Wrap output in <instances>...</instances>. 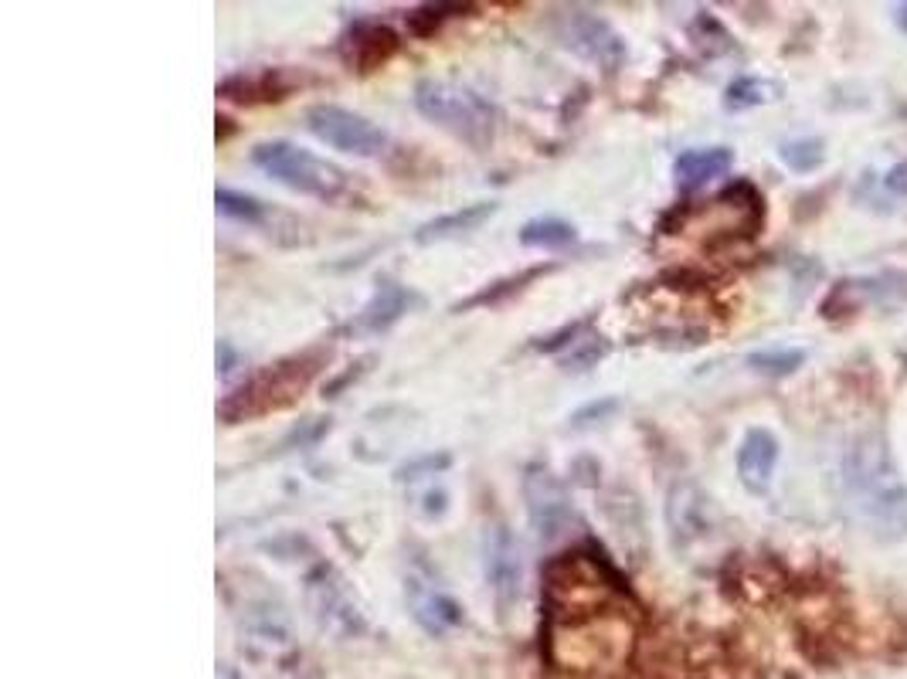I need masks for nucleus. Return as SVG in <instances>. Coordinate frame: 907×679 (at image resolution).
<instances>
[{"mask_svg": "<svg viewBox=\"0 0 907 679\" xmlns=\"http://www.w3.org/2000/svg\"><path fill=\"white\" fill-rule=\"evenodd\" d=\"M843 486L853 513L880 540L907 534V486L891 449L877 432L853 438L843 459Z\"/></svg>", "mask_w": 907, "mask_h": 679, "instance_id": "1", "label": "nucleus"}, {"mask_svg": "<svg viewBox=\"0 0 907 679\" xmlns=\"http://www.w3.org/2000/svg\"><path fill=\"white\" fill-rule=\"evenodd\" d=\"M330 350L313 347L303 350V354L293 357H282L276 364L262 367L248 377L245 384H238L235 391L225 394L218 405V418L225 425H242V421L272 415V411H282L289 405H296V398L303 394L310 384L316 381V374L327 367Z\"/></svg>", "mask_w": 907, "mask_h": 679, "instance_id": "2", "label": "nucleus"}, {"mask_svg": "<svg viewBox=\"0 0 907 679\" xmlns=\"http://www.w3.org/2000/svg\"><path fill=\"white\" fill-rule=\"evenodd\" d=\"M415 109L439 130L469 143L473 150L493 143L500 113L486 96L452 79H422L415 85Z\"/></svg>", "mask_w": 907, "mask_h": 679, "instance_id": "3", "label": "nucleus"}, {"mask_svg": "<svg viewBox=\"0 0 907 679\" xmlns=\"http://www.w3.org/2000/svg\"><path fill=\"white\" fill-rule=\"evenodd\" d=\"M252 163L262 170L265 177H272L276 184L289 187L296 194L316 197V201H344L354 191L350 174L337 163L316 157V153L303 150V146L289 143V140H269L259 143L252 150Z\"/></svg>", "mask_w": 907, "mask_h": 679, "instance_id": "4", "label": "nucleus"}, {"mask_svg": "<svg viewBox=\"0 0 907 679\" xmlns=\"http://www.w3.org/2000/svg\"><path fill=\"white\" fill-rule=\"evenodd\" d=\"M303 601H306V612L316 622V629L327 632L330 639L347 642V639H361L367 632V615L361 601H357L347 578L333 564L320 561L306 571Z\"/></svg>", "mask_w": 907, "mask_h": 679, "instance_id": "5", "label": "nucleus"}, {"mask_svg": "<svg viewBox=\"0 0 907 679\" xmlns=\"http://www.w3.org/2000/svg\"><path fill=\"white\" fill-rule=\"evenodd\" d=\"M554 34L568 51H575L578 58L598 65L602 72H619L622 62H626V41L622 34L612 28L605 17H598L585 7H568V11H558L554 17Z\"/></svg>", "mask_w": 907, "mask_h": 679, "instance_id": "6", "label": "nucleus"}, {"mask_svg": "<svg viewBox=\"0 0 907 679\" xmlns=\"http://www.w3.org/2000/svg\"><path fill=\"white\" fill-rule=\"evenodd\" d=\"M306 130L320 143L340 153H354V157H378L388 146V133L381 126H374L371 119L354 113V109L333 106V102L306 109Z\"/></svg>", "mask_w": 907, "mask_h": 679, "instance_id": "7", "label": "nucleus"}, {"mask_svg": "<svg viewBox=\"0 0 907 679\" xmlns=\"http://www.w3.org/2000/svg\"><path fill=\"white\" fill-rule=\"evenodd\" d=\"M524 506H527V520L534 527V534L554 544L571 530L575 523V506H571V493L568 486L554 476L551 469L541 466V462H530L524 469Z\"/></svg>", "mask_w": 907, "mask_h": 679, "instance_id": "8", "label": "nucleus"}, {"mask_svg": "<svg viewBox=\"0 0 907 679\" xmlns=\"http://www.w3.org/2000/svg\"><path fill=\"white\" fill-rule=\"evenodd\" d=\"M483 574L493 591V601L500 615H510V608L520 601L524 591V561H520V544L510 534L507 523H493L483 534Z\"/></svg>", "mask_w": 907, "mask_h": 679, "instance_id": "9", "label": "nucleus"}, {"mask_svg": "<svg viewBox=\"0 0 907 679\" xmlns=\"http://www.w3.org/2000/svg\"><path fill=\"white\" fill-rule=\"evenodd\" d=\"M714 500L693 479H680L666 493V527L677 550H687L714 534Z\"/></svg>", "mask_w": 907, "mask_h": 679, "instance_id": "10", "label": "nucleus"}, {"mask_svg": "<svg viewBox=\"0 0 907 679\" xmlns=\"http://www.w3.org/2000/svg\"><path fill=\"white\" fill-rule=\"evenodd\" d=\"M405 598L412 605L415 622L429 635H446L462 625V605L432 578L429 567H415L405 578Z\"/></svg>", "mask_w": 907, "mask_h": 679, "instance_id": "11", "label": "nucleus"}, {"mask_svg": "<svg viewBox=\"0 0 907 679\" xmlns=\"http://www.w3.org/2000/svg\"><path fill=\"white\" fill-rule=\"evenodd\" d=\"M398 34L381 21H354L347 28V34L340 38V58L344 65H350L354 72L371 75L381 65H388L398 51Z\"/></svg>", "mask_w": 907, "mask_h": 679, "instance_id": "12", "label": "nucleus"}, {"mask_svg": "<svg viewBox=\"0 0 907 679\" xmlns=\"http://www.w3.org/2000/svg\"><path fill=\"white\" fill-rule=\"evenodd\" d=\"M415 303H418V296L408 286H401L395 279H378L371 299H367L361 306V313L350 320V333H357V337H378V333H388Z\"/></svg>", "mask_w": 907, "mask_h": 679, "instance_id": "13", "label": "nucleus"}, {"mask_svg": "<svg viewBox=\"0 0 907 679\" xmlns=\"http://www.w3.org/2000/svg\"><path fill=\"white\" fill-rule=\"evenodd\" d=\"M778 438L768 428H748L738 445V479L748 493H768L778 466Z\"/></svg>", "mask_w": 907, "mask_h": 679, "instance_id": "14", "label": "nucleus"}, {"mask_svg": "<svg viewBox=\"0 0 907 679\" xmlns=\"http://www.w3.org/2000/svg\"><path fill=\"white\" fill-rule=\"evenodd\" d=\"M734 167V153L727 146H700V150H687L673 160V180L680 191H700L710 180L724 177Z\"/></svg>", "mask_w": 907, "mask_h": 679, "instance_id": "15", "label": "nucleus"}, {"mask_svg": "<svg viewBox=\"0 0 907 679\" xmlns=\"http://www.w3.org/2000/svg\"><path fill=\"white\" fill-rule=\"evenodd\" d=\"M293 92V82L282 68H265L259 75H231L218 85V96L228 102H282Z\"/></svg>", "mask_w": 907, "mask_h": 679, "instance_id": "16", "label": "nucleus"}, {"mask_svg": "<svg viewBox=\"0 0 907 679\" xmlns=\"http://www.w3.org/2000/svg\"><path fill=\"white\" fill-rule=\"evenodd\" d=\"M493 214H496V204L493 201L462 204L459 211H449V214H442V218L425 221V225L415 231V242L418 245H432V242H446V238L466 235V231L479 228L486 218H493Z\"/></svg>", "mask_w": 907, "mask_h": 679, "instance_id": "17", "label": "nucleus"}, {"mask_svg": "<svg viewBox=\"0 0 907 679\" xmlns=\"http://www.w3.org/2000/svg\"><path fill=\"white\" fill-rule=\"evenodd\" d=\"M778 96H782V85L778 82L761 79V75H741V79H734L724 89V109H731V113H744V109L765 106V102H772Z\"/></svg>", "mask_w": 907, "mask_h": 679, "instance_id": "18", "label": "nucleus"}, {"mask_svg": "<svg viewBox=\"0 0 907 679\" xmlns=\"http://www.w3.org/2000/svg\"><path fill=\"white\" fill-rule=\"evenodd\" d=\"M578 231L564 218H534L520 228V245L524 248H544V252H558V248L575 245Z\"/></svg>", "mask_w": 907, "mask_h": 679, "instance_id": "19", "label": "nucleus"}, {"mask_svg": "<svg viewBox=\"0 0 907 679\" xmlns=\"http://www.w3.org/2000/svg\"><path fill=\"white\" fill-rule=\"evenodd\" d=\"M551 269H554V265H530V269L517 272V275H507V279H496V282H490L486 289H479L476 296H469L466 303H459L456 309L462 313V309H473V306H496V303H503V299L517 296V292H524V289L530 286V282L541 279V275H547Z\"/></svg>", "mask_w": 907, "mask_h": 679, "instance_id": "20", "label": "nucleus"}, {"mask_svg": "<svg viewBox=\"0 0 907 679\" xmlns=\"http://www.w3.org/2000/svg\"><path fill=\"white\" fill-rule=\"evenodd\" d=\"M778 157L789 170L795 174H812L819 163L826 160V143L816 140V136H802V140H785L778 146Z\"/></svg>", "mask_w": 907, "mask_h": 679, "instance_id": "21", "label": "nucleus"}, {"mask_svg": "<svg viewBox=\"0 0 907 679\" xmlns=\"http://www.w3.org/2000/svg\"><path fill=\"white\" fill-rule=\"evenodd\" d=\"M806 364V350H758L748 354V367L761 377H789Z\"/></svg>", "mask_w": 907, "mask_h": 679, "instance_id": "22", "label": "nucleus"}, {"mask_svg": "<svg viewBox=\"0 0 907 679\" xmlns=\"http://www.w3.org/2000/svg\"><path fill=\"white\" fill-rule=\"evenodd\" d=\"M215 204H218L221 214H228V218H235V221H245V225H259L265 214H269V208H265L259 197L231 191V187H218Z\"/></svg>", "mask_w": 907, "mask_h": 679, "instance_id": "23", "label": "nucleus"}, {"mask_svg": "<svg viewBox=\"0 0 907 679\" xmlns=\"http://www.w3.org/2000/svg\"><path fill=\"white\" fill-rule=\"evenodd\" d=\"M459 11H466V7H459V4H422V7H415V11L408 14V31H415L418 38H429L432 31L442 28L446 17L459 14Z\"/></svg>", "mask_w": 907, "mask_h": 679, "instance_id": "24", "label": "nucleus"}, {"mask_svg": "<svg viewBox=\"0 0 907 679\" xmlns=\"http://www.w3.org/2000/svg\"><path fill=\"white\" fill-rule=\"evenodd\" d=\"M605 354H609V340L605 337H581L571 347V354L561 360V367L564 371H588L598 360H605Z\"/></svg>", "mask_w": 907, "mask_h": 679, "instance_id": "25", "label": "nucleus"}, {"mask_svg": "<svg viewBox=\"0 0 907 679\" xmlns=\"http://www.w3.org/2000/svg\"><path fill=\"white\" fill-rule=\"evenodd\" d=\"M449 462H452L449 452H439V455L432 452V455H422V459L405 462L395 476H398V483H418V479H425V476H439V472H446Z\"/></svg>", "mask_w": 907, "mask_h": 679, "instance_id": "26", "label": "nucleus"}, {"mask_svg": "<svg viewBox=\"0 0 907 679\" xmlns=\"http://www.w3.org/2000/svg\"><path fill=\"white\" fill-rule=\"evenodd\" d=\"M588 330V320H575V323H568V326H561V330H554V333H547V337H541V340H534V350H544V354H554V350H561V347H575L578 343V337L581 333Z\"/></svg>", "mask_w": 907, "mask_h": 679, "instance_id": "27", "label": "nucleus"}, {"mask_svg": "<svg viewBox=\"0 0 907 679\" xmlns=\"http://www.w3.org/2000/svg\"><path fill=\"white\" fill-rule=\"evenodd\" d=\"M615 408H619V401H615V398L592 401V405L578 408L575 415H571V425H575V428H585V425H592V421H605Z\"/></svg>", "mask_w": 907, "mask_h": 679, "instance_id": "28", "label": "nucleus"}, {"mask_svg": "<svg viewBox=\"0 0 907 679\" xmlns=\"http://www.w3.org/2000/svg\"><path fill=\"white\" fill-rule=\"evenodd\" d=\"M884 184H887V191H891V194H904L907 197V160L904 163H894V167L887 170Z\"/></svg>", "mask_w": 907, "mask_h": 679, "instance_id": "29", "label": "nucleus"}, {"mask_svg": "<svg viewBox=\"0 0 907 679\" xmlns=\"http://www.w3.org/2000/svg\"><path fill=\"white\" fill-rule=\"evenodd\" d=\"M218 354H221V374H228L231 364H235V354H231L228 343H218Z\"/></svg>", "mask_w": 907, "mask_h": 679, "instance_id": "30", "label": "nucleus"}, {"mask_svg": "<svg viewBox=\"0 0 907 679\" xmlns=\"http://www.w3.org/2000/svg\"><path fill=\"white\" fill-rule=\"evenodd\" d=\"M894 24L907 34V4H897L894 7Z\"/></svg>", "mask_w": 907, "mask_h": 679, "instance_id": "31", "label": "nucleus"}, {"mask_svg": "<svg viewBox=\"0 0 907 679\" xmlns=\"http://www.w3.org/2000/svg\"><path fill=\"white\" fill-rule=\"evenodd\" d=\"M218 679H245L235 666H218Z\"/></svg>", "mask_w": 907, "mask_h": 679, "instance_id": "32", "label": "nucleus"}]
</instances>
